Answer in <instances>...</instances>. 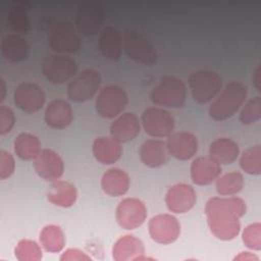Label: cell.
<instances>
[{
  "instance_id": "8fae6325",
  "label": "cell",
  "mask_w": 261,
  "mask_h": 261,
  "mask_svg": "<svg viewBox=\"0 0 261 261\" xmlns=\"http://www.w3.org/2000/svg\"><path fill=\"white\" fill-rule=\"evenodd\" d=\"M147 218V207L137 198L122 199L115 210V219L118 225L126 230L140 227Z\"/></svg>"
},
{
  "instance_id": "ac0fdd59",
  "label": "cell",
  "mask_w": 261,
  "mask_h": 261,
  "mask_svg": "<svg viewBox=\"0 0 261 261\" xmlns=\"http://www.w3.org/2000/svg\"><path fill=\"white\" fill-rule=\"evenodd\" d=\"M110 137L118 143H127L135 140L141 130L138 116L133 112H124L117 116L110 125Z\"/></svg>"
},
{
  "instance_id": "f546056e",
  "label": "cell",
  "mask_w": 261,
  "mask_h": 261,
  "mask_svg": "<svg viewBox=\"0 0 261 261\" xmlns=\"http://www.w3.org/2000/svg\"><path fill=\"white\" fill-rule=\"evenodd\" d=\"M40 244L49 253H58L65 246V236L57 224H47L40 232Z\"/></svg>"
},
{
  "instance_id": "d6a6232c",
  "label": "cell",
  "mask_w": 261,
  "mask_h": 261,
  "mask_svg": "<svg viewBox=\"0 0 261 261\" xmlns=\"http://www.w3.org/2000/svg\"><path fill=\"white\" fill-rule=\"evenodd\" d=\"M240 166L248 174L259 175L261 173V146L255 145L246 149L241 155Z\"/></svg>"
},
{
  "instance_id": "e0dca14e",
  "label": "cell",
  "mask_w": 261,
  "mask_h": 261,
  "mask_svg": "<svg viewBox=\"0 0 261 261\" xmlns=\"http://www.w3.org/2000/svg\"><path fill=\"white\" fill-rule=\"evenodd\" d=\"M166 147L170 156L177 160H189L198 151V139L189 132H176L167 137Z\"/></svg>"
},
{
  "instance_id": "44dd1931",
  "label": "cell",
  "mask_w": 261,
  "mask_h": 261,
  "mask_svg": "<svg viewBox=\"0 0 261 261\" xmlns=\"http://www.w3.org/2000/svg\"><path fill=\"white\" fill-rule=\"evenodd\" d=\"M139 156L144 165L150 168H158L169 160L166 143L158 139H149L143 142L139 150Z\"/></svg>"
},
{
  "instance_id": "74e56055",
  "label": "cell",
  "mask_w": 261,
  "mask_h": 261,
  "mask_svg": "<svg viewBox=\"0 0 261 261\" xmlns=\"http://www.w3.org/2000/svg\"><path fill=\"white\" fill-rule=\"evenodd\" d=\"M15 124V115L13 110L6 106H0V135L4 136L11 132Z\"/></svg>"
},
{
  "instance_id": "cb8c5ba5",
  "label": "cell",
  "mask_w": 261,
  "mask_h": 261,
  "mask_svg": "<svg viewBox=\"0 0 261 261\" xmlns=\"http://www.w3.org/2000/svg\"><path fill=\"white\" fill-rule=\"evenodd\" d=\"M92 152L95 159L105 165H110L118 161L122 155L121 144L111 137H98L92 145Z\"/></svg>"
},
{
  "instance_id": "5b68a950",
  "label": "cell",
  "mask_w": 261,
  "mask_h": 261,
  "mask_svg": "<svg viewBox=\"0 0 261 261\" xmlns=\"http://www.w3.org/2000/svg\"><path fill=\"white\" fill-rule=\"evenodd\" d=\"M122 49L126 56L144 65L153 66L157 62V52L152 43L141 33L127 29L122 36Z\"/></svg>"
},
{
  "instance_id": "8d00e7d4",
  "label": "cell",
  "mask_w": 261,
  "mask_h": 261,
  "mask_svg": "<svg viewBox=\"0 0 261 261\" xmlns=\"http://www.w3.org/2000/svg\"><path fill=\"white\" fill-rule=\"evenodd\" d=\"M15 170V160L13 155L5 150L0 151V179L10 177Z\"/></svg>"
},
{
  "instance_id": "ab89813d",
  "label": "cell",
  "mask_w": 261,
  "mask_h": 261,
  "mask_svg": "<svg viewBox=\"0 0 261 261\" xmlns=\"http://www.w3.org/2000/svg\"><path fill=\"white\" fill-rule=\"evenodd\" d=\"M252 81H253V85L256 88V90L258 92H260L261 91V67L259 65L254 70Z\"/></svg>"
},
{
  "instance_id": "8992f818",
  "label": "cell",
  "mask_w": 261,
  "mask_h": 261,
  "mask_svg": "<svg viewBox=\"0 0 261 261\" xmlns=\"http://www.w3.org/2000/svg\"><path fill=\"white\" fill-rule=\"evenodd\" d=\"M48 46L56 54L75 53L81 48V38L75 27L68 20L55 22L48 33Z\"/></svg>"
},
{
  "instance_id": "d4e9b609",
  "label": "cell",
  "mask_w": 261,
  "mask_h": 261,
  "mask_svg": "<svg viewBox=\"0 0 261 261\" xmlns=\"http://www.w3.org/2000/svg\"><path fill=\"white\" fill-rule=\"evenodd\" d=\"M128 174L117 167L106 170L101 177V188L103 192L110 197H120L127 193L129 189Z\"/></svg>"
},
{
  "instance_id": "5bb4252c",
  "label": "cell",
  "mask_w": 261,
  "mask_h": 261,
  "mask_svg": "<svg viewBox=\"0 0 261 261\" xmlns=\"http://www.w3.org/2000/svg\"><path fill=\"white\" fill-rule=\"evenodd\" d=\"M45 101L44 90L35 83H21L13 93L15 106L27 113L38 112L44 106Z\"/></svg>"
},
{
  "instance_id": "2e32d148",
  "label": "cell",
  "mask_w": 261,
  "mask_h": 261,
  "mask_svg": "<svg viewBox=\"0 0 261 261\" xmlns=\"http://www.w3.org/2000/svg\"><path fill=\"white\" fill-rule=\"evenodd\" d=\"M34 168L37 174L47 181L60 179L64 171V162L60 155L52 149H43L34 160Z\"/></svg>"
},
{
  "instance_id": "ba28073f",
  "label": "cell",
  "mask_w": 261,
  "mask_h": 261,
  "mask_svg": "<svg viewBox=\"0 0 261 261\" xmlns=\"http://www.w3.org/2000/svg\"><path fill=\"white\" fill-rule=\"evenodd\" d=\"M45 79L54 85H61L71 81L77 73L76 61L65 54H52L47 56L41 65Z\"/></svg>"
},
{
  "instance_id": "277c9868",
  "label": "cell",
  "mask_w": 261,
  "mask_h": 261,
  "mask_svg": "<svg viewBox=\"0 0 261 261\" xmlns=\"http://www.w3.org/2000/svg\"><path fill=\"white\" fill-rule=\"evenodd\" d=\"M188 82L192 97L199 104H207L213 101L222 88V77L217 72L209 69L192 72Z\"/></svg>"
},
{
  "instance_id": "7a4b0ae2",
  "label": "cell",
  "mask_w": 261,
  "mask_h": 261,
  "mask_svg": "<svg viewBox=\"0 0 261 261\" xmlns=\"http://www.w3.org/2000/svg\"><path fill=\"white\" fill-rule=\"evenodd\" d=\"M247 87L241 82H229L210 104L208 114L214 121H223L234 115L245 103Z\"/></svg>"
},
{
  "instance_id": "603a6c76",
  "label": "cell",
  "mask_w": 261,
  "mask_h": 261,
  "mask_svg": "<svg viewBox=\"0 0 261 261\" xmlns=\"http://www.w3.org/2000/svg\"><path fill=\"white\" fill-rule=\"evenodd\" d=\"M98 48L105 58L113 61L118 60L122 52L121 33L113 25L104 27L99 33Z\"/></svg>"
},
{
  "instance_id": "b9f144b4",
  "label": "cell",
  "mask_w": 261,
  "mask_h": 261,
  "mask_svg": "<svg viewBox=\"0 0 261 261\" xmlns=\"http://www.w3.org/2000/svg\"><path fill=\"white\" fill-rule=\"evenodd\" d=\"M5 94H6V84H5V81L1 77L0 79V102L4 100Z\"/></svg>"
},
{
  "instance_id": "e575fe53",
  "label": "cell",
  "mask_w": 261,
  "mask_h": 261,
  "mask_svg": "<svg viewBox=\"0 0 261 261\" xmlns=\"http://www.w3.org/2000/svg\"><path fill=\"white\" fill-rule=\"evenodd\" d=\"M240 121L243 124H252L261 118V97L250 99L240 112Z\"/></svg>"
},
{
  "instance_id": "d6986e66",
  "label": "cell",
  "mask_w": 261,
  "mask_h": 261,
  "mask_svg": "<svg viewBox=\"0 0 261 261\" xmlns=\"http://www.w3.org/2000/svg\"><path fill=\"white\" fill-rule=\"evenodd\" d=\"M221 173V166L210 156H200L191 163V178L195 185L208 186Z\"/></svg>"
},
{
  "instance_id": "f35d334b",
  "label": "cell",
  "mask_w": 261,
  "mask_h": 261,
  "mask_svg": "<svg viewBox=\"0 0 261 261\" xmlns=\"http://www.w3.org/2000/svg\"><path fill=\"white\" fill-rule=\"evenodd\" d=\"M60 260L61 261H74V260L88 261V260H91V257L88 256L82 250L74 248V249H67L66 251H64L60 256Z\"/></svg>"
},
{
  "instance_id": "836d02e7",
  "label": "cell",
  "mask_w": 261,
  "mask_h": 261,
  "mask_svg": "<svg viewBox=\"0 0 261 261\" xmlns=\"http://www.w3.org/2000/svg\"><path fill=\"white\" fill-rule=\"evenodd\" d=\"M14 255L19 261H39L42 259V249L37 242L23 239L14 248Z\"/></svg>"
},
{
  "instance_id": "3957f363",
  "label": "cell",
  "mask_w": 261,
  "mask_h": 261,
  "mask_svg": "<svg viewBox=\"0 0 261 261\" xmlns=\"http://www.w3.org/2000/svg\"><path fill=\"white\" fill-rule=\"evenodd\" d=\"M186 99V84L172 75L161 77L150 93V100L153 104L167 108H180L185 105Z\"/></svg>"
},
{
  "instance_id": "60d3db41",
  "label": "cell",
  "mask_w": 261,
  "mask_h": 261,
  "mask_svg": "<svg viewBox=\"0 0 261 261\" xmlns=\"http://www.w3.org/2000/svg\"><path fill=\"white\" fill-rule=\"evenodd\" d=\"M259 258L251 252H241L240 255L236 256L233 260H258Z\"/></svg>"
},
{
  "instance_id": "30bf717a",
  "label": "cell",
  "mask_w": 261,
  "mask_h": 261,
  "mask_svg": "<svg viewBox=\"0 0 261 261\" xmlns=\"http://www.w3.org/2000/svg\"><path fill=\"white\" fill-rule=\"evenodd\" d=\"M141 122L147 135L161 139L167 138L174 128V118L161 107H148L141 116Z\"/></svg>"
},
{
  "instance_id": "7402d4cb",
  "label": "cell",
  "mask_w": 261,
  "mask_h": 261,
  "mask_svg": "<svg viewBox=\"0 0 261 261\" xmlns=\"http://www.w3.org/2000/svg\"><path fill=\"white\" fill-rule=\"evenodd\" d=\"M144 254L145 247L143 242L133 234L120 237L112 247V257L115 261L148 259Z\"/></svg>"
},
{
  "instance_id": "1f68e13d",
  "label": "cell",
  "mask_w": 261,
  "mask_h": 261,
  "mask_svg": "<svg viewBox=\"0 0 261 261\" xmlns=\"http://www.w3.org/2000/svg\"><path fill=\"white\" fill-rule=\"evenodd\" d=\"M6 23L10 31L18 34H27L30 30L31 22L27 10L19 4L12 5L6 16Z\"/></svg>"
},
{
  "instance_id": "83f0119b",
  "label": "cell",
  "mask_w": 261,
  "mask_h": 261,
  "mask_svg": "<svg viewBox=\"0 0 261 261\" xmlns=\"http://www.w3.org/2000/svg\"><path fill=\"white\" fill-rule=\"evenodd\" d=\"M30 48L25 39L17 34H9L2 39L1 54L9 62L18 63L29 56Z\"/></svg>"
},
{
  "instance_id": "4dcf8cb0",
  "label": "cell",
  "mask_w": 261,
  "mask_h": 261,
  "mask_svg": "<svg viewBox=\"0 0 261 261\" xmlns=\"http://www.w3.org/2000/svg\"><path fill=\"white\" fill-rule=\"evenodd\" d=\"M244 187V176L239 171L227 172L219 175L216 179V191L220 196H233L242 191Z\"/></svg>"
},
{
  "instance_id": "4316f807",
  "label": "cell",
  "mask_w": 261,
  "mask_h": 261,
  "mask_svg": "<svg viewBox=\"0 0 261 261\" xmlns=\"http://www.w3.org/2000/svg\"><path fill=\"white\" fill-rule=\"evenodd\" d=\"M239 155L240 147L230 138H218L209 146V156L220 165L231 164L238 159Z\"/></svg>"
},
{
  "instance_id": "f1b7e54d",
  "label": "cell",
  "mask_w": 261,
  "mask_h": 261,
  "mask_svg": "<svg viewBox=\"0 0 261 261\" xmlns=\"http://www.w3.org/2000/svg\"><path fill=\"white\" fill-rule=\"evenodd\" d=\"M14 153L21 160H35L40 154L41 142L39 138L30 133L19 134L13 142Z\"/></svg>"
},
{
  "instance_id": "9a60e30c",
  "label": "cell",
  "mask_w": 261,
  "mask_h": 261,
  "mask_svg": "<svg viewBox=\"0 0 261 261\" xmlns=\"http://www.w3.org/2000/svg\"><path fill=\"white\" fill-rule=\"evenodd\" d=\"M197 194L194 188L188 184H174L168 188L165 194L167 209L175 214L189 212L196 204Z\"/></svg>"
},
{
  "instance_id": "7c38bea8",
  "label": "cell",
  "mask_w": 261,
  "mask_h": 261,
  "mask_svg": "<svg viewBox=\"0 0 261 261\" xmlns=\"http://www.w3.org/2000/svg\"><path fill=\"white\" fill-rule=\"evenodd\" d=\"M105 10L98 4L86 3L80 6L75 14V29L84 37H94L103 29Z\"/></svg>"
},
{
  "instance_id": "6da1fadb",
  "label": "cell",
  "mask_w": 261,
  "mask_h": 261,
  "mask_svg": "<svg viewBox=\"0 0 261 261\" xmlns=\"http://www.w3.org/2000/svg\"><path fill=\"white\" fill-rule=\"evenodd\" d=\"M246 211V202L232 196L210 198L204 208L210 231L221 241H230L239 236L240 218Z\"/></svg>"
},
{
  "instance_id": "484cf974",
  "label": "cell",
  "mask_w": 261,
  "mask_h": 261,
  "mask_svg": "<svg viewBox=\"0 0 261 261\" xmlns=\"http://www.w3.org/2000/svg\"><path fill=\"white\" fill-rule=\"evenodd\" d=\"M46 196L51 204L62 208H69L76 201L77 191L71 182L58 179L51 184Z\"/></svg>"
},
{
  "instance_id": "d590c367",
  "label": "cell",
  "mask_w": 261,
  "mask_h": 261,
  "mask_svg": "<svg viewBox=\"0 0 261 261\" xmlns=\"http://www.w3.org/2000/svg\"><path fill=\"white\" fill-rule=\"evenodd\" d=\"M242 240L245 246L249 249L261 250V224L254 222L247 225L242 232Z\"/></svg>"
},
{
  "instance_id": "ffe728a7",
  "label": "cell",
  "mask_w": 261,
  "mask_h": 261,
  "mask_svg": "<svg viewBox=\"0 0 261 261\" xmlns=\"http://www.w3.org/2000/svg\"><path fill=\"white\" fill-rule=\"evenodd\" d=\"M73 119L70 104L63 99H54L47 105L44 114L46 124L53 129L66 128Z\"/></svg>"
},
{
  "instance_id": "52a82bcc",
  "label": "cell",
  "mask_w": 261,
  "mask_h": 261,
  "mask_svg": "<svg viewBox=\"0 0 261 261\" xmlns=\"http://www.w3.org/2000/svg\"><path fill=\"white\" fill-rule=\"evenodd\" d=\"M127 94L118 85H107L98 92L95 101L97 113L104 118H115L119 116L127 105Z\"/></svg>"
},
{
  "instance_id": "9c48e42d",
  "label": "cell",
  "mask_w": 261,
  "mask_h": 261,
  "mask_svg": "<svg viewBox=\"0 0 261 261\" xmlns=\"http://www.w3.org/2000/svg\"><path fill=\"white\" fill-rule=\"evenodd\" d=\"M102 76L95 68H86L77 73L67 86V97L74 102L91 100L100 90Z\"/></svg>"
},
{
  "instance_id": "4fadbf2b",
  "label": "cell",
  "mask_w": 261,
  "mask_h": 261,
  "mask_svg": "<svg viewBox=\"0 0 261 261\" xmlns=\"http://www.w3.org/2000/svg\"><path fill=\"white\" fill-rule=\"evenodd\" d=\"M148 230L153 241L161 245H169L178 239L180 224L175 216L163 213L155 215L149 220Z\"/></svg>"
}]
</instances>
